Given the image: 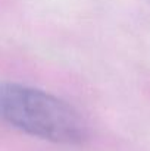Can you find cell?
Returning <instances> with one entry per match:
<instances>
[{
	"instance_id": "obj_1",
	"label": "cell",
	"mask_w": 150,
	"mask_h": 151,
	"mask_svg": "<svg viewBox=\"0 0 150 151\" xmlns=\"http://www.w3.org/2000/svg\"><path fill=\"white\" fill-rule=\"evenodd\" d=\"M0 119L41 139L80 145L87 139V125L80 113L59 97L15 82H0Z\"/></svg>"
}]
</instances>
